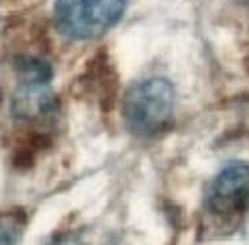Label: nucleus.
Wrapping results in <instances>:
<instances>
[{
  "mask_svg": "<svg viewBox=\"0 0 249 245\" xmlns=\"http://www.w3.org/2000/svg\"><path fill=\"white\" fill-rule=\"evenodd\" d=\"M176 93L165 77H146L127 88L123 97V121L138 138H155L172 121Z\"/></svg>",
  "mask_w": 249,
  "mask_h": 245,
  "instance_id": "f257e3e1",
  "label": "nucleus"
},
{
  "mask_svg": "<svg viewBox=\"0 0 249 245\" xmlns=\"http://www.w3.org/2000/svg\"><path fill=\"white\" fill-rule=\"evenodd\" d=\"M11 110L15 118L37 121L56 110V95L52 93L50 82L19 80V86L13 95Z\"/></svg>",
  "mask_w": 249,
  "mask_h": 245,
  "instance_id": "20e7f679",
  "label": "nucleus"
},
{
  "mask_svg": "<svg viewBox=\"0 0 249 245\" xmlns=\"http://www.w3.org/2000/svg\"><path fill=\"white\" fill-rule=\"evenodd\" d=\"M15 69L19 74V80H33V82H50L52 80V67L50 62L37 58V56H19L15 60Z\"/></svg>",
  "mask_w": 249,
  "mask_h": 245,
  "instance_id": "423d86ee",
  "label": "nucleus"
},
{
  "mask_svg": "<svg viewBox=\"0 0 249 245\" xmlns=\"http://www.w3.org/2000/svg\"><path fill=\"white\" fill-rule=\"evenodd\" d=\"M80 82H84L82 86H84L90 95H95L99 99L103 110H106V108L110 110L112 99L116 95V74H114L107 54L101 52V54H97L92 60H88L86 71Z\"/></svg>",
  "mask_w": 249,
  "mask_h": 245,
  "instance_id": "39448f33",
  "label": "nucleus"
},
{
  "mask_svg": "<svg viewBox=\"0 0 249 245\" xmlns=\"http://www.w3.org/2000/svg\"><path fill=\"white\" fill-rule=\"evenodd\" d=\"M24 230V213L7 211L0 215V243H15Z\"/></svg>",
  "mask_w": 249,
  "mask_h": 245,
  "instance_id": "0eeeda50",
  "label": "nucleus"
},
{
  "mask_svg": "<svg viewBox=\"0 0 249 245\" xmlns=\"http://www.w3.org/2000/svg\"><path fill=\"white\" fill-rule=\"evenodd\" d=\"M206 202L209 211L219 220L241 215L249 202V166L241 161L226 166L211 183Z\"/></svg>",
  "mask_w": 249,
  "mask_h": 245,
  "instance_id": "7ed1b4c3",
  "label": "nucleus"
},
{
  "mask_svg": "<svg viewBox=\"0 0 249 245\" xmlns=\"http://www.w3.org/2000/svg\"><path fill=\"white\" fill-rule=\"evenodd\" d=\"M127 0H58L54 24L58 33L73 41L99 39L123 18Z\"/></svg>",
  "mask_w": 249,
  "mask_h": 245,
  "instance_id": "f03ea898",
  "label": "nucleus"
}]
</instances>
